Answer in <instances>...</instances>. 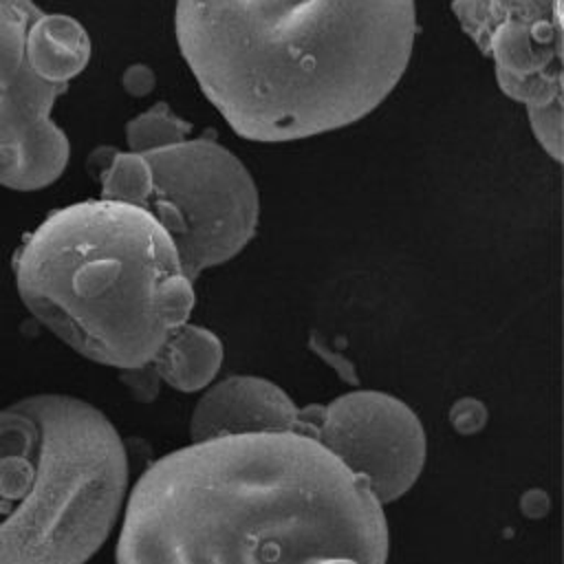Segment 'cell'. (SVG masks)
I'll list each match as a JSON object with an SVG mask.
<instances>
[{
    "instance_id": "5bb4252c",
    "label": "cell",
    "mask_w": 564,
    "mask_h": 564,
    "mask_svg": "<svg viewBox=\"0 0 564 564\" xmlns=\"http://www.w3.org/2000/svg\"><path fill=\"white\" fill-rule=\"evenodd\" d=\"M527 117L542 150L551 159L562 161V99L527 106Z\"/></svg>"
},
{
    "instance_id": "4fadbf2b",
    "label": "cell",
    "mask_w": 564,
    "mask_h": 564,
    "mask_svg": "<svg viewBox=\"0 0 564 564\" xmlns=\"http://www.w3.org/2000/svg\"><path fill=\"white\" fill-rule=\"evenodd\" d=\"M97 178L101 183L99 198L132 203L141 207L148 200L150 187H152V174L145 156L130 150L128 152L115 150L112 159L108 161V165Z\"/></svg>"
},
{
    "instance_id": "5b68a950",
    "label": "cell",
    "mask_w": 564,
    "mask_h": 564,
    "mask_svg": "<svg viewBox=\"0 0 564 564\" xmlns=\"http://www.w3.org/2000/svg\"><path fill=\"white\" fill-rule=\"evenodd\" d=\"M152 187L143 207L172 238L185 275L236 258L253 238L260 196L247 165L212 137L143 154Z\"/></svg>"
},
{
    "instance_id": "8fae6325",
    "label": "cell",
    "mask_w": 564,
    "mask_h": 564,
    "mask_svg": "<svg viewBox=\"0 0 564 564\" xmlns=\"http://www.w3.org/2000/svg\"><path fill=\"white\" fill-rule=\"evenodd\" d=\"M68 159V137L48 117L22 139L0 148V185L13 192L44 189L64 174Z\"/></svg>"
},
{
    "instance_id": "9a60e30c",
    "label": "cell",
    "mask_w": 564,
    "mask_h": 564,
    "mask_svg": "<svg viewBox=\"0 0 564 564\" xmlns=\"http://www.w3.org/2000/svg\"><path fill=\"white\" fill-rule=\"evenodd\" d=\"M156 86V75L148 64H130L121 75V88L130 97H148Z\"/></svg>"
},
{
    "instance_id": "6da1fadb",
    "label": "cell",
    "mask_w": 564,
    "mask_h": 564,
    "mask_svg": "<svg viewBox=\"0 0 564 564\" xmlns=\"http://www.w3.org/2000/svg\"><path fill=\"white\" fill-rule=\"evenodd\" d=\"M383 505L304 432L192 441L130 487L117 564H386Z\"/></svg>"
},
{
    "instance_id": "9c48e42d",
    "label": "cell",
    "mask_w": 564,
    "mask_h": 564,
    "mask_svg": "<svg viewBox=\"0 0 564 564\" xmlns=\"http://www.w3.org/2000/svg\"><path fill=\"white\" fill-rule=\"evenodd\" d=\"M93 44L79 20L66 13L42 11L26 33V62L31 73L59 88L88 66Z\"/></svg>"
},
{
    "instance_id": "e0dca14e",
    "label": "cell",
    "mask_w": 564,
    "mask_h": 564,
    "mask_svg": "<svg viewBox=\"0 0 564 564\" xmlns=\"http://www.w3.org/2000/svg\"><path fill=\"white\" fill-rule=\"evenodd\" d=\"M31 2H35V0H31Z\"/></svg>"
},
{
    "instance_id": "277c9868",
    "label": "cell",
    "mask_w": 564,
    "mask_h": 564,
    "mask_svg": "<svg viewBox=\"0 0 564 564\" xmlns=\"http://www.w3.org/2000/svg\"><path fill=\"white\" fill-rule=\"evenodd\" d=\"M128 491L123 438L93 403L37 392L0 408V564H86Z\"/></svg>"
},
{
    "instance_id": "7a4b0ae2",
    "label": "cell",
    "mask_w": 564,
    "mask_h": 564,
    "mask_svg": "<svg viewBox=\"0 0 564 564\" xmlns=\"http://www.w3.org/2000/svg\"><path fill=\"white\" fill-rule=\"evenodd\" d=\"M174 33L198 88L247 141L346 128L397 88L414 0H176Z\"/></svg>"
},
{
    "instance_id": "7c38bea8",
    "label": "cell",
    "mask_w": 564,
    "mask_h": 564,
    "mask_svg": "<svg viewBox=\"0 0 564 564\" xmlns=\"http://www.w3.org/2000/svg\"><path fill=\"white\" fill-rule=\"evenodd\" d=\"M192 123L181 119L165 101H159L126 123V143L130 152L145 154L185 141Z\"/></svg>"
},
{
    "instance_id": "3957f363",
    "label": "cell",
    "mask_w": 564,
    "mask_h": 564,
    "mask_svg": "<svg viewBox=\"0 0 564 564\" xmlns=\"http://www.w3.org/2000/svg\"><path fill=\"white\" fill-rule=\"evenodd\" d=\"M26 311L82 357L134 370L196 304L176 247L141 205L88 198L51 212L13 258Z\"/></svg>"
},
{
    "instance_id": "52a82bcc",
    "label": "cell",
    "mask_w": 564,
    "mask_h": 564,
    "mask_svg": "<svg viewBox=\"0 0 564 564\" xmlns=\"http://www.w3.org/2000/svg\"><path fill=\"white\" fill-rule=\"evenodd\" d=\"M273 432H302V410L278 383L253 375L209 383L189 419L192 441Z\"/></svg>"
},
{
    "instance_id": "2e32d148",
    "label": "cell",
    "mask_w": 564,
    "mask_h": 564,
    "mask_svg": "<svg viewBox=\"0 0 564 564\" xmlns=\"http://www.w3.org/2000/svg\"><path fill=\"white\" fill-rule=\"evenodd\" d=\"M452 423L460 432H476L485 423V410L480 403L465 399L452 410Z\"/></svg>"
},
{
    "instance_id": "ba28073f",
    "label": "cell",
    "mask_w": 564,
    "mask_h": 564,
    "mask_svg": "<svg viewBox=\"0 0 564 564\" xmlns=\"http://www.w3.org/2000/svg\"><path fill=\"white\" fill-rule=\"evenodd\" d=\"M42 9L31 0H0V148L48 119L66 88L37 79L26 62V33Z\"/></svg>"
},
{
    "instance_id": "8992f818",
    "label": "cell",
    "mask_w": 564,
    "mask_h": 564,
    "mask_svg": "<svg viewBox=\"0 0 564 564\" xmlns=\"http://www.w3.org/2000/svg\"><path fill=\"white\" fill-rule=\"evenodd\" d=\"M302 432L335 454L386 507L419 480L427 436L416 412L381 390H352L302 410Z\"/></svg>"
},
{
    "instance_id": "30bf717a",
    "label": "cell",
    "mask_w": 564,
    "mask_h": 564,
    "mask_svg": "<svg viewBox=\"0 0 564 564\" xmlns=\"http://www.w3.org/2000/svg\"><path fill=\"white\" fill-rule=\"evenodd\" d=\"M220 364L223 344L216 333L185 322L167 335L156 355L141 368L178 392H198L216 379Z\"/></svg>"
}]
</instances>
